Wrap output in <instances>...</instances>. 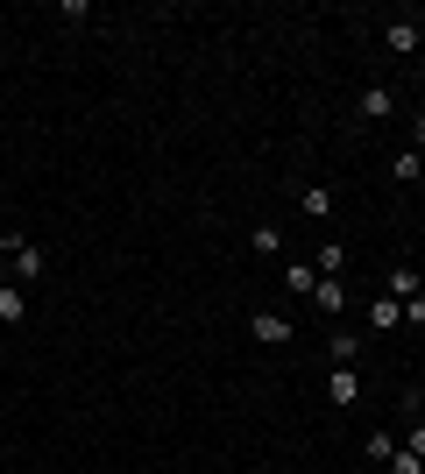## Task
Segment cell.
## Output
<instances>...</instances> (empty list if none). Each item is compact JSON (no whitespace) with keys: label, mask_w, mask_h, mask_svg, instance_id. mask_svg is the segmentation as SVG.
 Listing matches in <instances>:
<instances>
[{"label":"cell","mask_w":425,"mask_h":474,"mask_svg":"<svg viewBox=\"0 0 425 474\" xmlns=\"http://www.w3.org/2000/svg\"><path fill=\"white\" fill-rule=\"evenodd\" d=\"M0 248H7V262H14V284H21V290H29V284H36V277H43V248H29L21 234H7Z\"/></svg>","instance_id":"obj_1"},{"label":"cell","mask_w":425,"mask_h":474,"mask_svg":"<svg viewBox=\"0 0 425 474\" xmlns=\"http://www.w3.org/2000/svg\"><path fill=\"white\" fill-rule=\"evenodd\" d=\"M248 326H255V340H262V347H291V319H284V312H255Z\"/></svg>","instance_id":"obj_2"},{"label":"cell","mask_w":425,"mask_h":474,"mask_svg":"<svg viewBox=\"0 0 425 474\" xmlns=\"http://www.w3.org/2000/svg\"><path fill=\"white\" fill-rule=\"evenodd\" d=\"M21 319H29V290L7 277V284H0V326H21Z\"/></svg>","instance_id":"obj_3"},{"label":"cell","mask_w":425,"mask_h":474,"mask_svg":"<svg viewBox=\"0 0 425 474\" xmlns=\"http://www.w3.org/2000/svg\"><path fill=\"white\" fill-rule=\"evenodd\" d=\"M390 113H397V93L390 86H369L362 93V121H390Z\"/></svg>","instance_id":"obj_4"},{"label":"cell","mask_w":425,"mask_h":474,"mask_svg":"<svg viewBox=\"0 0 425 474\" xmlns=\"http://www.w3.org/2000/svg\"><path fill=\"white\" fill-rule=\"evenodd\" d=\"M326 396H333V403L347 411V403L362 396V376H354V369H333V376H326Z\"/></svg>","instance_id":"obj_5"},{"label":"cell","mask_w":425,"mask_h":474,"mask_svg":"<svg viewBox=\"0 0 425 474\" xmlns=\"http://www.w3.org/2000/svg\"><path fill=\"white\" fill-rule=\"evenodd\" d=\"M312 304H319V312H326V319H333V312H347V284H340V277H319Z\"/></svg>","instance_id":"obj_6"},{"label":"cell","mask_w":425,"mask_h":474,"mask_svg":"<svg viewBox=\"0 0 425 474\" xmlns=\"http://www.w3.org/2000/svg\"><path fill=\"white\" fill-rule=\"evenodd\" d=\"M383 43H390L397 57H412V50H419V21H383Z\"/></svg>","instance_id":"obj_7"},{"label":"cell","mask_w":425,"mask_h":474,"mask_svg":"<svg viewBox=\"0 0 425 474\" xmlns=\"http://www.w3.org/2000/svg\"><path fill=\"white\" fill-rule=\"evenodd\" d=\"M390 326H404V304L397 297H376L369 304V333H390Z\"/></svg>","instance_id":"obj_8"},{"label":"cell","mask_w":425,"mask_h":474,"mask_svg":"<svg viewBox=\"0 0 425 474\" xmlns=\"http://www.w3.org/2000/svg\"><path fill=\"white\" fill-rule=\"evenodd\" d=\"M298 212H305V220H326V212H333V191H298Z\"/></svg>","instance_id":"obj_9"},{"label":"cell","mask_w":425,"mask_h":474,"mask_svg":"<svg viewBox=\"0 0 425 474\" xmlns=\"http://www.w3.org/2000/svg\"><path fill=\"white\" fill-rule=\"evenodd\" d=\"M284 284L298 290V297H312V290H319V270H312V262H291V270H284Z\"/></svg>","instance_id":"obj_10"},{"label":"cell","mask_w":425,"mask_h":474,"mask_svg":"<svg viewBox=\"0 0 425 474\" xmlns=\"http://www.w3.org/2000/svg\"><path fill=\"white\" fill-rule=\"evenodd\" d=\"M354 354H362V340L354 333H333V369H354Z\"/></svg>","instance_id":"obj_11"},{"label":"cell","mask_w":425,"mask_h":474,"mask_svg":"<svg viewBox=\"0 0 425 474\" xmlns=\"http://www.w3.org/2000/svg\"><path fill=\"white\" fill-rule=\"evenodd\" d=\"M390 170H397V185H419V170H425V156H419V149H404V156H397V163H390Z\"/></svg>","instance_id":"obj_12"},{"label":"cell","mask_w":425,"mask_h":474,"mask_svg":"<svg viewBox=\"0 0 425 474\" xmlns=\"http://www.w3.org/2000/svg\"><path fill=\"white\" fill-rule=\"evenodd\" d=\"M248 248H255V255H277V248H284V234H277V227H255V234H248Z\"/></svg>","instance_id":"obj_13"},{"label":"cell","mask_w":425,"mask_h":474,"mask_svg":"<svg viewBox=\"0 0 425 474\" xmlns=\"http://www.w3.org/2000/svg\"><path fill=\"white\" fill-rule=\"evenodd\" d=\"M312 270H319V277H340V270H347V248H319Z\"/></svg>","instance_id":"obj_14"},{"label":"cell","mask_w":425,"mask_h":474,"mask_svg":"<svg viewBox=\"0 0 425 474\" xmlns=\"http://www.w3.org/2000/svg\"><path fill=\"white\" fill-rule=\"evenodd\" d=\"M390 297H397V304H404V297H419V270H397V277H390Z\"/></svg>","instance_id":"obj_15"},{"label":"cell","mask_w":425,"mask_h":474,"mask_svg":"<svg viewBox=\"0 0 425 474\" xmlns=\"http://www.w3.org/2000/svg\"><path fill=\"white\" fill-rule=\"evenodd\" d=\"M383 468H390V474H425V461H419V453H404V446H397V453H390Z\"/></svg>","instance_id":"obj_16"},{"label":"cell","mask_w":425,"mask_h":474,"mask_svg":"<svg viewBox=\"0 0 425 474\" xmlns=\"http://www.w3.org/2000/svg\"><path fill=\"white\" fill-rule=\"evenodd\" d=\"M404 319H412V326H425V290H419V297H404Z\"/></svg>","instance_id":"obj_17"},{"label":"cell","mask_w":425,"mask_h":474,"mask_svg":"<svg viewBox=\"0 0 425 474\" xmlns=\"http://www.w3.org/2000/svg\"><path fill=\"white\" fill-rule=\"evenodd\" d=\"M404 453H419V461H425V425H412V446H404Z\"/></svg>","instance_id":"obj_18"},{"label":"cell","mask_w":425,"mask_h":474,"mask_svg":"<svg viewBox=\"0 0 425 474\" xmlns=\"http://www.w3.org/2000/svg\"><path fill=\"white\" fill-rule=\"evenodd\" d=\"M412 149H425V113H419V121H412Z\"/></svg>","instance_id":"obj_19"},{"label":"cell","mask_w":425,"mask_h":474,"mask_svg":"<svg viewBox=\"0 0 425 474\" xmlns=\"http://www.w3.org/2000/svg\"><path fill=\"white\" fill-rule=\"evenodd\" d=\"M7 277H14V262H7V248H0V284H7Z\"/></svg>","instance_id":"obj_20"},{"label":"cell","mask_w":425,"mask_h":474,"mask_svg":"<svg viewBox=\"0 0 425 474\" xmlns=\"http://www.w3.org/2000/svg\"><path fill=\"white\" fill-rule=\"evenodd\" d=\"M0 369H7V347H0Z\"/></svg>","instance_id":"obj_21"}]
</instances>
